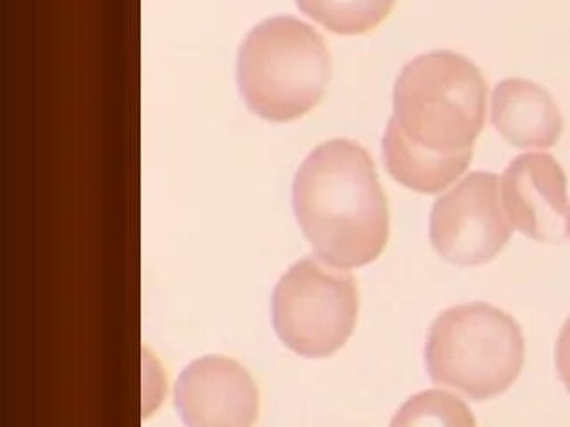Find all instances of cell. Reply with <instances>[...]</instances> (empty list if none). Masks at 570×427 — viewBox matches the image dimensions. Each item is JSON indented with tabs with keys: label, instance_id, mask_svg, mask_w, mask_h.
I'll return each mask as SVG.
<instances>
[{
	"label": "cell",
	"instance_id": "ba28073f",
	"mask_svg": "<svg viewBox=\"0 0 570 427\" xmlns=\"http://www.w3.org/2000/svg\"><path fill=\"white\" fill-rule=\"evenodd\" d=\"M490 116L498 132L517 148L543 150L557 145L563 118L548 89L525 79H507L495 86Z\"/></svg>",
	"mask_w": 570,
	"mask_h": 427
},
{
	"label": "cell",
	"instance_id": "8992f818",
	"mask_svg": "<svg viewBox=\"0 0 570 427\" xmlns=\"http://www.w3.org/2000/svg\"><path fill=\"white\" fill-rule=\"evenodd\" d=\"M175 405L187 427H252L258 415L257 385L237 361L204 356L180 374Z\"/></svg>",
	"mask_w": 570,
	"mask_h": 427
},
{
	"label": "cell",
	"instance_id": "30bf717a",
	"mask_svg": "<svg viewBox=\"0 0 570 427\" xmlns=\"http://www.w3.org/2000/svg\"><path fill=\"white\" fill-rule=\"evenodd\" d=\"M396 0H296L303 13L337 34H364L389 17Z\"/></svg>",
	"mask_w": 570,
	"mask_h": 427
},
{
	"label": "cell",
	"instance_id": "3957f363",
	"mask_svg": "<svg viewBox=\"0 0 570 427\" xmlns=\"http://www.w3.org/2000/svg\"><path fill=\"white\" fill-rule=\"evenodd\" d=\"M330 53L311 26L293 17L264 20L239 49L237 85L246 106L267 121H291L325 95Z\"/></svg>",
	"mask_w": 570,
	"mask_h": 427
},
{
	"label": "cell",
	"instance_id": "52a82bcc",
	"mask_svg": "<svg viewBox=\"0 0 570 427\" xmlns=\"http://www.w3.org/2000/svg\"><path fill=\"white\" fill-rule=\"evenodd\" d=\"M501 201L512 227L533 239H552L570 228L566 175L546 153L513 160L501 182Z\"/></svg>",
	"mask_w": 570,
	"mask_h": 427
},
{
	"label": "cell",
	"instance_id": "9c48e42d",
	"mask_svg": "<svg viewBox=\"0 0 570 427\" xmlns=\"http://www.w3.org/2000/svg\"><path fill=\"white\" fill-rule=\"evenodd\" d=\"M472 151L439 153L385 130L383 159L397 182L419 192H439L453 183L471 162Z\"/></svg>",
	"mask_w": 570,
	"mask_h": 427
},
{
	"label": "cell",
	"instance_id": "277c9868",
	"mask_svg": "<svg viewBox=\"0 0 570 427\" xmlns=\"http://www.w3.org/2000/svg\"><path fill=\"white\" fill-rule=\"evenodd\" d=\"M356 310L353 276L317 258L294 264L273 294L276 335L291 351L307 358H325L343 347Z\"/></svg>",
	"mask_w": 570,
	"mask_h": 427
},
{
	"label": "cell",
	"instance_id": "5b68a950",
	"mask_svg": "<svg viewBox=\"0 0 570 427\" xmlns=\"http://www.w3.org/2000/svg\"><path fill=\"white\" fill-rule=\"evenodd\" d=\"M510 234L512 222L504 212L495 175H469L433 207V246L453 262L480 264L494 258Z\"/></svg>",
	"mask_w": 570,
	"mask_h": 427
},
{
	"label": "cell",
	"instance_id": "8fae6325",
	"mask_svg": "<svg viewBox=\"0 0 570 427\" xmlns=\"http://www.w3.org/2000/svg\"><path fill=\"white\" fill-rule=\"evenodd\" d=\"M441 394L442 391H426L423 396L410 399L397 411L391 427H474L468 408L463 409L462 414L451 417L450 420L442 417V414H436Z\"/></svg>",
	"mask_w": 570,
	"mask_h": 427
},
{
	"label": "cell",
	"instance_id": "6da1fadb",
	"mask_svg": "<svg viewBox=\"0 0 570 427\" xmlns=\"http://www.w3.org/2000/svg\"><path fill=\"white\" fill-rule=\"evenodd\" d=\"M293 205L312 248L332 266H365L387 245V201L373 159L350 139L323 142L303 160Z\"/></svg>",
	"mask_w": 570,
	"mask_h": 427
},
{
	"label": "cell",
	"instance_id": "7a4b0ae2",
	"mask_svg": "<svg viewBox=\"0 0 570 427\" xmlns=\"http://www.w3.org/2000/svg\"><path fill=\"white\" fill-rule=\"evenodd\" d=\"M392 100L387 130L439 153L472 151L485 125V79L471 59L450 50L412 59Z\"/></svg>",
	"mask_w": 570,
	"mask_h": 427
}]
</instances>
